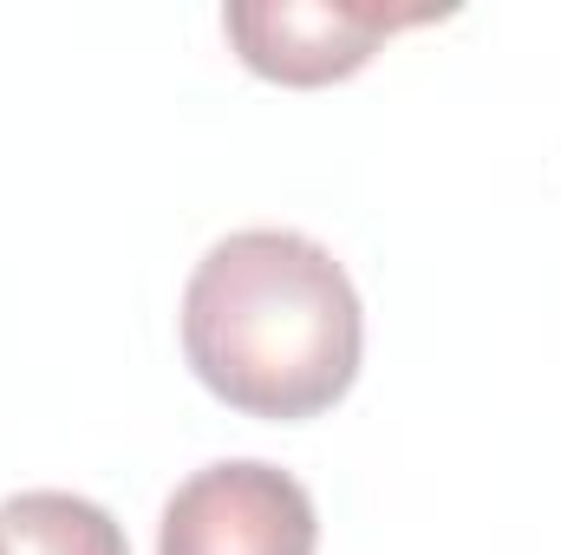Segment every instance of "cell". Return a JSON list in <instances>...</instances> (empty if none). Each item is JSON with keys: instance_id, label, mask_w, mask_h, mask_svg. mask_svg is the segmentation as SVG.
Listing matches in <instances>:
<instances>
[{"instance_id": "cell-1", "label": "cell", "mask_w": 561, "mask_h": 555, "mask_svg": "<svg viewBox=\"0 0 561 555\" xmlns=\"http://www.w3.org/2000/svg\"><path fill=\"white\" fill-rule=\"evenodd\" d=\"M359 294L333 249L300 229H236L183 287L196 380L249 418H320L359 380Z\"/></svg>"}, {"instance_id": "cell-2", "label": "cell", "mask_w": 561, "mask_h": 555, "mask_svg": "<svg viewBox=\"0 0 561 555\" xmlns=\"http://www.w3.org/2000/svg\"><path fill=\"white\" fill-rule=\"evenodd\" d=\"M320 517L300 477L262 457H222L163 503L157 555H313Z\"/></svg>"}, {"instance_id": "cell-3", "label": "cell", "mask_w": 561, "mask_h": 555, "mask_svg": "<svg viewBox=\"0 0 561 555\" xmlns=\"http://www.w3.org/2000/svg\"><path fill=\"white\" fill-rule=\"evenodd\" d=\"M444 20L437 7H386V0H236L222 7V33L242 66L275 86H333L353 79L392 33Z\"/></svg>"}, {"instance_id": "cell-4", "label": "cell", "mask_w": 561, "mask_h": 555, "mask_svg": "<svg viewBox=\"0 0 561 555\" xmlns=\"http://www.w3.org/2000/svg\"><path fill=\"white\" fill-rule=\"evenodd\" d=\"M0 543L7 555H131L112 510L72 490H20L0 503Z\"/></svg>"}, {"instance_id": "cell-5", "label": "cell", "mask_w": 561, "mask_h": 555, "mask_svg": "<svg viewBox=\"0 0 561 555\" xmlns=\"http://www.w3.org/2000/svg\"><path fill=\"white\" fill-rule=\"evenodd\" d=\"M0 555H7V543H0Z\"/></svg>"}]
</instances>
